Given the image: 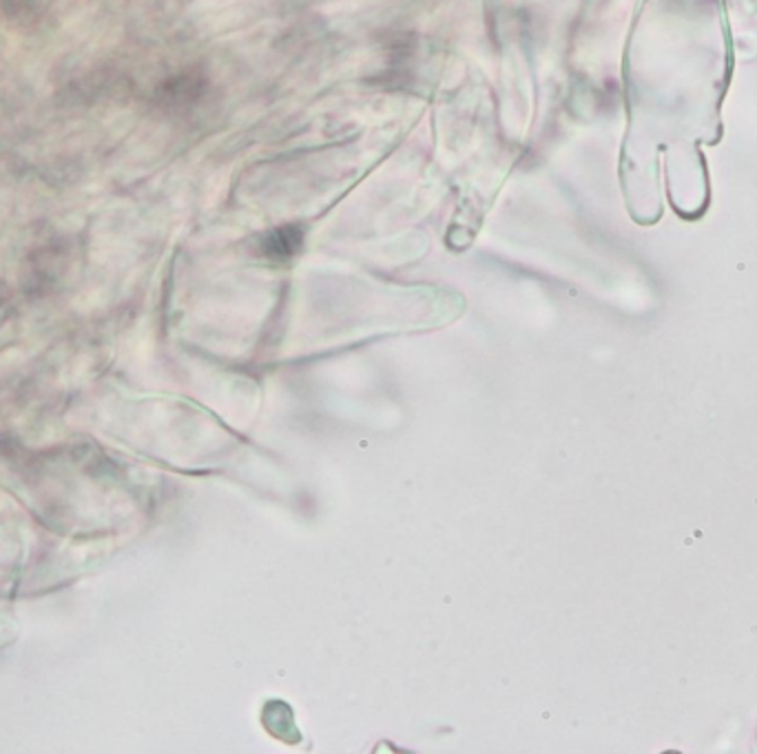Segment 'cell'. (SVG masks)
<instances>
[{
  "mask_svg": "<svg viewBox=\"0 0 757 754\" xmlns=\"http://www.w3.org/2000/svg\"><path fill=\"white\" fill-rule=\"evenodd\" d=\"M304 246V230L295 223H286V226L275 228L268 235H264L262 250L271 259H290L297 255Z\"/></svg>",
  "mask_w": 757,
  "mask_h": 754,
  "instance_id": "1",
  "label": "cell"
}]
</instances>
